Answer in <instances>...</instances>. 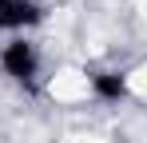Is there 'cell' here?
Returning <instances> with one entry per match:
<instances>
[{
    "mask_svg": "<svg viewBox=\"0 0 147 143\" xmlns=\"http://www.w3.org/2000/svg\"><path fill=\"white\" fill-rule=\"evenodd\" d=\"M48 95L56 103H84L92 95V76L84 68H60L48 76Z\"/></svg>",
    "mask_w": 147,
    "mask_h": 143,
    "instance_id": "obj_1",
    "label": "cell"
},
{
    "mask_svg": "<svg viewBox=\"0 0 147 143\" xmlns=\"http://www.w3.org/2000/svg\"><path fill=\"white\" fill-rule=\"evenodd\" d=\"M123 92L147 103V60H143V64H135V68L123 76Z\"/></svg>",
    "mask_w": 147,
    "mask_h": 143,
    "instance_id": "obj_2",
    "label": "cell"
}]
</instances>
